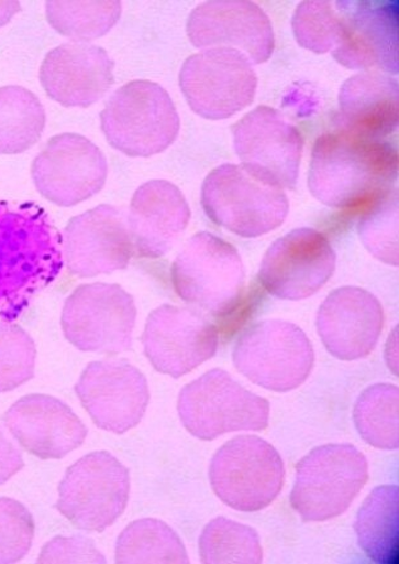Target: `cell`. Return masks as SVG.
I'll list each match as a JSON object with an SVG mask.
<instances>
[{"label": "cell", "instance_id": "obj_9", "mask_svg": "<svg viewBox=\"0 0 399 564\" xmlns=\"http://www.w3.org/2000/svg\"><path fill=\"white\" fill-rule=\"evenodd\" d=\"M233 358L245 378L277 392L299 388L314 364L313 347L303 330L282 321H265L247 329Z\"/></svg>", "mask_w": 399, "mask_h": 564}, {"label": "cell", "instance_id": "obj_14", "mask_svg": "<svg viewBox=\"0 0 399 564\" xmlns=\"http://www.w3.org/2000/svg\"><path fill=\"white\" fill-rule=\"evenodd\" d=\"M233 131L236 154L247 172L280 189H295L303 151L298 129L279 111L261 106L239 121Z\"/></svg>", "mask_w": 399, "mask_h": 564}, {"label": "cell", "instance_id": "obj_5", "mask_svg": "<svg viewBox=\"0 0 399 564\" xmlns=\"http://www.w3.org/2000/svg\"><path fill=\"white\" fill-rule=\"evenodd\" d=\"M179 297L210 315L226 317L243 299L244 265L228 241L201 231L193 236L173 264Z\"/></svg>", "mask_w": 399, "mask_h": 564}, {"label": "cell", "instance_id": "obj_30", "mask_svg": "<svg viewBox=\"0 0 399 564\" xmlns=\"http://www.w3.org/2000/svg\"><path fill=\"white\" fill-rule=\"evenodd\" d=\"M49 24L75 41H92L108 34L121 17L120 2H48Z\"/></svg>", "mask_w": 399, "mask_h": 564}, {"label": "cell", "instance_id": "obj_18", "mask_svg": "<svg viewBox=\"0 0 399 564\" xmlns=\"http://www.w3.org/2000/svg\"><path fill=\"white\" fill-rule=\"evenodd\" d=\"M76 393L95 424L123 434L144 417L149 391L146 378L126 361H100L86 367Z\"/></svg>", "mask_w": 399, "mask_h": 564}, {"label": "cell", "instance_id": "obj_2", "mask_svg": "<svg viewBox=\"0 0 399 564\" xmlns=\"http://www.w3.org/2000/svg\"><path fill=\"white\" fill-rule=\"evenodd\" d=\"M398 154L389 143L341 130L315 142L309 170V189L315 198L339 209L370 207L391 192Z\"/></svg>", "mask_w": 399, "mask_h": 564}, {"label": "cell", "instance_id": "obj_23", "mask_svg": "<svg viewBox=\"0 0 399 564\" xmlns=\"http://www.w3.org/2000/svg\"><path fill=\"white\" fill-rule=\"evenodd\" d=\"M113 67L103 48L66 43L44 58L40 78L52 100L66 107H88L99 102L111 88Z\"/></svg>", "mask_w": 399, "mask_h": 564}, {"label": "cell", "instance_id": "obj_36", "mask_svg": "<svg viewBox=\"0 0 399 564\" xmlns=\"http://www.w3.org/2000/svg\"><path fill=\"white\" fill-rule=\"evenodd\" d=\"M40 563H106L102 554L95 549L92 542L75 536V539H58L49 542L42 550Z\"/></svg>", "mask_w": 399, "mask_h": 564}, {"label": "cell", "instance_id": "obj_12", "mask_svg": "<svg viewBox=\"0 0 399 564\" xmlns=\"http://www.w3.org/2000/svg\"><path fill=\"white\" fill-rule=\"evenodd\" d=\"M258 78L250 58L233 48H211L186 59L180 87L191 110L203 119L232 118L252 105Z\"/></svg>", "mask_w": 399, "mask_h": 564}, {"label": "cell", "instance_id": "obj_25", "mask_svg": "<svg viewBox=\"0 0 399 564\" xmlns=\"http://www.w3.org/2000/svg\"><path fill=\"white\" fill-rule=\"evenodd\" d=\"M344 130L370 139H383L398 124L397 80L379 74L354 76L341 88Z\"/></svg>", "mask_w": 399, "mask_h": 564}, {"label": "cell", "instance_id": "obj_15", "mask_svg": "<svg viewBox=\"0 0 399 564\" xmlns=\"http://www.w3.org/2000/svg\"><path fill=\"white\" fill-rule=\"evenodd\" d=\"M334 268V250L322 232L296 229L275 241L266 252L259 283L275 297L304 300L330 281Z\"/></svg>", "mask_w": 399, "mask_h": 564}, {"label": "cell", "instance_id": "obj_1", "mask_svg": "<svg viewBox=\"0 0 399 564\" xmlns=\"http://www.w3.org/2000/svg\"><path fill=\"white\" fill-rule=\"evenodd\" d=\"M64 264L62 235L47 212L0 200V322L20 317Z\"/></svg>", "mask_w": 399, "mask_h": 564}, {"label": "cell", "instance_id": "obj_21", "mask_svg": "<svg viewBox=\"0 0 399 564\" xmlns=\"http://www.w3.org/2000/svg\"><path fill=\"white\" fill-rule=\"evenodd\" d=\"M318 334L326 350L344 361L358 360L375 350L384 328V310L374 294L343 286L319 310Z\"/></svg>", "mask_w": 399, "mask_h": 564}, {"label": "cell", "instance_id": "obj_6", "mask_svg": "<svg viewBox=\"0 0 399 564\" xmlns=\"http://www.w3.org/2000/svg\"><path fill=\"white\" fill-rule=\"evenodd\" d=\"M368 480V463L347 444L319 446L300 460L290 503L306 522H323L345 512Z\"/></svg>", "mask_w": 399, "mask_h": 564}, {"label": "cell", "instance_id": "obj_3", "mask_svg": "<svg viewBox=\"0 0 399 564\" xmlns=\"http://www.w3.org/2000/svg\"><path fill=\"white\" fill-rule=\"evenodd\" d=\"M101 128L112 148L147 158L171 145L179 135L180 118L165 88L151 80H132L106 105Z\"/></svg>", "mask_w": 399, "mask_h": 564}, {"label": "cell", "instance_id": "obj_34", "mask_svg": "<svg viewBox=\"0 0 399 564\" xmlns=\"http://www.w3.org/2000/svg\"><path fill=\"white\" fill-rule=\"evenodd\" d=\"M398 204L389 193L385 198L370 205L368 214L361 221V237L380 261L398 264Z\"/></svg>", "mask_w": 399, "mask_h": 564}, {"label": "cell", "instance_id": "obj_4", "mask_svg": "<svg viewBox=\"0 0 399 564\" xmlns=\"http://www.w3.org/2000/svg\"><path fill=\"white\" fill-rule=\"evenodd\" d=\"M201 204L210 220L236 236L255 238L281 226L289 202L280 187L254 176L244 166L223 165L202 184Z\"/></svg>", "mask_w": 399, "mask_h": 564}, {"label": "cell", "instance_id": "obj_17", "mask_svg": "<svg viewBox=\"0 0 399 564\" xmlns=\"http://www.w3.org/2000/svg\"><path fill=\"white\" fill-rule=\"evenodd\" d=\"M68 271L81 279L125 270L133 253L126 214L100 205L69 220L62 237Z\"/></svg>", "mask_w": 399, "mask_h": 564}, {"label": "cell", "instance_id": "obj_26", "mask_svg": "<svg viewBox=\"0 0 399 564\" xmlns=\"http://www.w3.org/2000/svg\"><path fill=\"white\" fill-rule=\"evenodd\" d=\"M356 533L361 549L379 564L399 562V489L378 487L359 509Z\"/></svg>", "mask_w": 399, "mask_h": 564}, {"label": "cell", "instance_id": "obj_37", "mask_svg": "<svg viewBox=\"0 0 399 564\" xmlns=\"http://www.w3.org/2000/svg\"><path fill=\"white\" fill-rule=\"evenodd\" d=\"M24 467L22 454L8 441L0 430V486L15 476Z\"/></svg>", "mask_w": 399, "mask_h": 564}, {"label": "cell", "instance_id": "obj_8", "mask_svg": "<svg viewBox=\"0 0 399 564\" xmlns=\"http://www.w3.org/2000/svg\"><path fill=\"white\" fill-rule=\"evenodd\" d=\"M215 495L241 512H258L273 503L284 482V464L258 436H237L220 447L210 465Z\"/></svg>", "mask_w": 399, "mask_h": 564}, {"label": "cell", "instance_id": "obj_38", "mask_svg": "<svg viewBox=\"0 0 399 564\" xmlns=\"http://www.w3.org/2000/svg\"><path fill=\"white\" fill-rule=\"evenodd\" d=\"M21 9L18 2H0V26L11 21L18 12H21Z\"/></svg>", "mask_w": 399, "mask_h": 564}, {"label": "cell", "instance_id": "obj_33", "mask_svg": "<svg viewBox=\"0 0 399 564\" xmlns=\"http://www.w3.org/2000/svg\"><path fill=\"white\" fill-rule=\"evenodd\" d=\"M292 30L301 47L326 53L339 43L341 14L330 2L301 3L292 17Z\"/></svg>", "mask_w": 399, "mask_h": 564}, {"label": "cell", "instance_id": "obj_11", "mask_svg": "<svg viewBox=\"0 0 399 564\" xmlns=\"http://www.w3.org/2000/svg\"><path fill=\"white\" fill-rule=\"evenodd\" d=\"M137 311L131 295L118 284L78 286L62 312V328L78 350L118 355L132 344Z\"/></svg>", "mask_w": 399, "mask_h": 564}, {"label": "cell", "instance_id": "obj_19", "mask_svg": "<svg viewBox=\"0 0 399 564\" xmlns=\"http://www.w3.org/2000/svg\"><path fill=\"white\" fill-rule=\"evenodd\" d=\"M341 32L333 56L351 69L398 74V2H336Z\"/></svg>", "mask_w": 399, "mask_h": 564}, {"label": "cell", "instance_id": "obj_20", "mask_svg": "<svg viewBox=\"0 0 399 564\" xmlns=\"http://www.w3.org/2000/svg\"><path fill=\"white\" fill-rule=\"evenodd\" d=\"M188 34L195 47L233 48L254 64H264L274 51L271 22L251 2H208L193 9Z\"/></svg>", "mask_w": 399, "mask_h": 564}, {"label": "cell", "instance_id": "obj_35", "mask_svg": "<svg viewBox=\"0 0 399 564\" xmlns=\"http://www.w3.org/2000/svg\"><path fill=\"white\" fill-rule=\"evenodd\" d=\"M34 539V521L20 501L0 498V564L23 560Z\"/></svg>", "mask_w": 399, "mask_h": 564}, {"label": "cell", "instance_id": "obj_22", "mask_svg": "<svg viewBox=\"0 0 399 564\" xmlns=\"http://www.w3.org/2000/svg\"><path fill=\"white\" fill-rule=\"evenodd\" d=\"M3 422L23 449L41 459L64 458L87 436V427L65 402L38 393L18 400Z\"/></svg>", "mask_w": 399, "mask_h": 564}, {"label": "cell", "instance_id": "obj_10", "mask_svg": "<svg viewBox=\"0 0 399 564\" xmlns=\"http://www.w3.org/2000/svg\"><path fill=\"white\" fill-rule=\"evenodd\" d=\"M58 494L57 509L70 523L102 532L128 506L130 474L110 453H92L67 470Z\"/></svg>", "mask_w": 399, "mask_h": 564}, {"label": "cell", "instance_id": "obj_28", "mask_svg": "<svg viewBox=\"0 0 399 564\" xmlns=\"http://www.w3.org/2000/svg\"><path fill=\"white\" fill-rule=\"evenodd\" d=\"M118 563H189L179 535L156 519H141L122 532Z\"/></svg>", "mask_w": 399, "mask_h": 564}, {"label": "cell", "instance_id": "obj_29", "mask_svg": "<svg viewBox=\"0 0 399 564\" xmlns=\"http://www.w3.org/2000/svg\"><path fill=\"white\" fill-rule=\"evenodd\" d=\"M354 423L365 441L379 449L398 447V388L378 383L362 393Z\"/></svg>", "mask_w": 399, "mask_h": 564}, {"label": "cell", "instance_id": "obj_13", "mask_svg": "<svg viewBox=\"0 0 399 564\" xmlns=\"http://www.w3.org/2000/svg\"><path fill=\"white\" fill-rule=\"evenodd\" d=\"M32 177L43 198L59 207H74L101 192L108 161L90 140L64 133L52 138L34 159Z\"/></svg>", "mask_w": 399, "mask_h": 564}, {"label": "cell", "instance_id": "obj_24", "mask_svg": "<svg viewBox=\"0 0 399 564\" xmlns=\"http://www.w3.org/2000/svg\"><path fill=\"white\" fill-rule=\"evenodd\" d=\"M190 217L179 187L164 181L142 185L128 217L133 252L151 259L165 256L188 228Z\"/></svg>", "mask_w": 399, "mask_h": 564}, {"label": "cell", "instance_id": "obj_31", "mask_svg": "<svg viewBox=\"0 0 399 564\" xmlns=\"http://www.w3.org/2000/svg\"><path fill=\"white\" fill-rule=\"evenodd\" d=\"M200 557L211 564H259L263 561L259 535L251 527L217 518L201 534Z\"/></svg>", "mask_w": 399, "mask_h": 564}, {"label": "cell", "instance_id": "obj_16", "mask_svg": "<svg viewBox=\"0 0 399 564\" xmlns=\"http://www.w3.org/2000/svg\"><path fill=\"white\" fill-rule=\"evenodd\" d=\"M219 336L199 312L166 304L151 313L142 341L155 369L177 379L214 357Z\"/></svg>", "mask_w": 399, "mask_h": 564}, {"label": "cell", "instance_id": "obj_7", "mask_svg": "<svg viewBox=\"0 0 399 564\" xmlns=\"http://www.w3.org/2000/svg\"><path fill=\"white\" fill-rule=\"evenodd\" d=\"M179 414L188 432L201 441L242 430L268 426L269 402L254 395L223 370H211L185 387Z\"/></svg>", "mask_w": 399, "mask_h": 564}, {"label": "cell", "instance_id": "obj_32", "mask_svg": "<svg viewBox=\"0 0 399 564\" xmlns=\"http://www.w3.org/2000/svg\"><path fill=\"white\" fill-rule=\"evenodd\" d=\"M37 350L32 337L11 322H0V393L33 379Z\"/></svg>", "mask_w": 399, "mask_h": 564}, {"label": "cell", "instance_id": "obj_27", "mask_svg": "<svg viewBox=\"0 0 399 564\" xmlns=\"http://www.w3.org/2000/svg\"><path fill=\"white\" fill-rule=\"evenodd\" d=\"M46 128V112L30 89L0 88V154L14 155L31 149Z\"/></svg>", "mask_w": 399, "mask_h": 564}]
</instances>
